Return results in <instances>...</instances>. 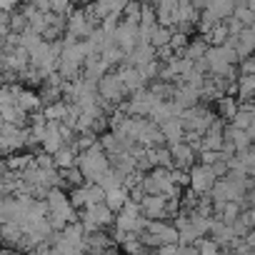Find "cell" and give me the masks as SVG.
<instances>
[{
	"instance_id": "obj_12",
	"label": "cell",
	"mask_w": 255,
	"mask_h": 255,
	"mask_svg": "<svg viewBox=\"0 0 255 255\" xmlns=\"http://www.w3.org/2000/svg\"><path fill=\"white\" fill-rule=\"evenodd\" d=\"M228 125L238 128V130H250L255 128V113H253V103H238V113L228 120Z\"/></svg>"
},
{
	"instance_id": "obj_11",
	"label": "cell",
	"mask_w": 255,
	"mask_h": 255,
	"mask_svg": "<svg viewBox=\"0 0 255 255\" xmlns=\"http://www.w3.org/2000/svg\"><path fill=\"white\" fill-rule=\"evenodd\" d=\"M108 70H110V68L100 60V55H88V58L83 60L80 78H83V80H90V83H95V85H98V80H100Z\"/></svg>"
},
{
	"instance_id": "obj_28",
	"label": "cell",
	"mask_w": 255,
	"mask_h": 255,
	"mask_svg": "<svg viewBox=\"0 0 255 255\" xmlns=\"http://www.w3.org/2000/svg\"><path fill=\"white\" fill-rule=\"evenodd\" d=\"M75 150L78 153H85V150H90L93 145H98V135H93V133H80V135H75Z\"/></svg>"
},
{
	"instance_id": "obj_33",
	"label": "cell",
	"mask_w": 255,
	"mask_h": 255,
	"mask_svg": "<svg viewBox=\"0 0 255 255\" xmlns=\"http://www.w3.org/2000/svg\"><path fill=\"white\" fill-rule=\"evenodd\" d=\"M70 255H85V253H83V250H75V253H70Z\"/></svg>"
},
{
	"instance_id": "obj_23",
	"label": "cell",
	"mask_w": 255,
	"mask_h": 255,
	"mask_svg": "<svg viewBox=\"0 0 255 255\" xmlns=\"http://www.w3.org/2000/svg\"><path fill=\"white\" fill-rule=\"evenodd\" d=\"M233 5H235L233 0H215V3H208L205 8H208L220 23H225V20L233 15Z\"/></svg>"
},
{
	"instance_id": "obj_9",
	"label": "cell",
	"mask_w": 255,
	"mask_h": 255,
	"mask_svg": "<svg viewBox=\"0 0 255 255\" xmlns=\"http://www.w3.org/2000/svg\"><path fill=\"white\" fill-rule=\"evenodd\" d=\"M253 135H255V128H250V130H238V128H233V125H228V123H225L223 140H225V143H230V145L235 148V153L253 148Z\"/></svg>"
},
{
	"instance_id": "obj_8",
	"label": "cell",
	"mask_w": 255,
	"mask_h": 255,
	"mask_svg": "<svg viewBox=\"0 0 255 255\" xmlns=\"http://www.w3.org/2000/svg\"><path fill=\"white\" fill-rule=\"evenodd\" d=\"M168 148V153H170V160H173V168L175 170H190L195 163H198V158H195V153L180 140V143H173V145H165Z\"/></svg>"
},
{
	"instance_id": "obj_19",
	"label": "cell",
	"mask_w": 255,
	"mask_h": 255,
	"mask_svg": "<svg viewBox=\"0 0 255 255\" xmlns=\"http://www.w3.org/2000/svg\"><path fill=\"white\" fill-rule=\"evenodd\" d=\"M88 213V218L93 220V225L98 228V230H108V228H113V220H115V215L100 203V205H93V208H88L85 210Z\"/></svg>"
},
{
	"instance_id": "obj_1",
	"label": "cell",
	"mask_w": 255,
	"mask_h": 255,
	"mask_svg": "<svg viewBox=\"0 0 255 255\" xmlns=\"http://www.w3.org/2000/svg\"><path fill=\"white\" fill-rule=\"evenodd\" d=\"M75 168L80 170V175H83L85 183H95L103 173L110 170V163H108V155L100 150V145H93L90 150L78 153V158H75Z\"/></svg>"
},
{
	"instance_id": "obj_21",
	"label": "cell",
	"mask_w": 255,
	"mask_h": 255,
	"mask_svg": "<svg viewBox=\"0 0 255 255\" xmlns=\"http://www.w3.org/2000/svg\"><path fill=\"white\" fill-rule=\"evenodd\" d=\"M128 203V190L125 188H115V190H110V193H105V200H103V205L115 215V213H120V208Z\"/></svg>"
},
{
	"instance_id": "obj_30",
	"label": "cell",
	"mask_w": 255,
	"mask_h": 255,
	"mask_svg": "<svg viewBox=\"0 0 255 255\" xmlns=\"http://www.w3.org/2000/svg\"><path fill=\"white\" fill-rule=\"evenodd\" d=\"M153 255H178V245H160V248H155Z\"/></svg>"
},
{
	"instance_id": "obj_13",
	"label": "cell",
	"mask_w": 255,
	"mask_h": 255,
	"mask_svg": "<svg viewBox=\"0 0 255 255\" xmlns=\"http://www.w3.org/2000/svg\"><path fill=\"white\" fill-rule=\"evenodd\" d=\"M150 60H155V50H153L150 45H145V43H138L130 53H128L125 65H130V68H143V65H148Z\"/></svg>"
},
{
	"instance_id": "obj_20",
	"label": "cell",
	"mask_w": 255,
	"mask_h": 255,
	"mask_svg": "<svg viewBox=\"0 0 255 255\" xmlns=\"http://www.w3.org/2000/svg\"><path fill=\"white\" fill-rule=\"evenodd\" d=\"M75 158H78L75 145H63L53 155V165H55V170H70V168H75Z\"/></svg>"
},
{
	"instance_id": "obj_32",
	"label": "cell",
	"mask_w": 255,
	"mask_h": 255,
	"mask_svg": "<svg viewBox=\"0 0 255 255\" xmlns=\"http://www.w3.org/2000/svg\"><path fill=\"white\" fill-rule=\"evenodd\" d=\"M3 68H5V60H3V55H0V75H3Z\"/></svg>"
},
{
	"instance_id": "obj_25",
	"label": "cell",
	"mask_w": 255,
	"mask_h": 255,
	"mask_svg": "<svg viewBox=\"0 0 255 255\" xmlns=\"http://www.w3.org/2000/svg\"><path fill=\"white\" fill-rule=\"evenodd\" d=\"M100 60L108 65V68H118V65H123L125 63V55L110 43V45H105L103 50H100Z\"/></svg>"
},
{
	"instance_id": "obj_24",
	"label": "cell",
	"mask_w": 255,
	"mask_h": 255,
	"mask_svg": "<svg viewBox=\"0 0 255 255\" xmlns=\"http://www.w3.org/2000/svg\"><path fill=\"white\" fill-rule=\"evenodd\" d=\"M170 28H160V25H155L153 28V33H150V40H148V45L153 48V50H160V48H168V43H170Z\"/></svg>"
},
{
	"instance_id": "obj_18",
	"label": "cell",
	"mask_w": 255,
	"mask_h": 255,
	"mask_svg": "<svg viewBox=\"0 0 255 255\" xmlns=\"http://www.w3.org/2000/svg\"><path fill=\"white\" fill-rule=\"evenodd\" d=\"M205 53H208V43H205V38H203V35H195V38H188V45L183 48L180 58L195 63V60L205 58Z\"/></svg>"
},
{
	"instance_id": "obj_4",
	"label": "cell",
	"mask_w": 255,
	"mask_h": 255,
	"mask_svg": "<svg viewBox=\"0 0 255 255\" xmlns=\"http://www.w3.org/2000/svg\"><path fill=\"white\" fill-rule=\"evenodd\" d=\"M188 178H190V183H188V190H190L193 195H198V198L208 195V193H210V188H213V183H215V178H213L210 168H205V165H198V163H195V165L188 170Z\"/></svg>"
},
{
	"instance_id": "obj_14",
	"label": "cell",
	"mask_w": 255,
	"mask_h": 255,
	"mask_svg": "<svg viewBox=\"0 0 255 255\" xmlns=\"http://www.w3.org/2000/svg\"><path fill=\"white\" fill-rule=\"evenodd\" d=\"M15 105H18L25 115H33V113H40V110H43V103H40L38 93H35V90H30V88H20Z\"/></svg>"
},
{
	"instance_id": "obj_26",
	"label": "cell",
	"mask_w": 255,
	"mask_h": 255,
	"mask_svg": "<svg viewBox=\"0 0 255 255\" xmlns=\"http://www.w3.org/2000/svg\"><path fill=\"white\" fill-rule=\"evenodd\" d=\"M123 183H125V178L118 175L115 170H108V173H103V175L95 180V185H100L105 193H110V190H115V188H123Z\"/></svg>"
},
{
	"instance_id": "obj_10",
	"label": "cell",
	"mask_w": 255,
	"mask_h": 255,
	"mask_svg": "<svg viewBox=\"0 0 255 255\" xmlns=\"http://www.w3.org/2000/svg\"><path fill=\"white\" fill-rule=\"evenodd\" d=\"M140 215L145 220H165V198L163 195H145L140 200Z\"/></svg>"
},
{
	"instance_id": "obj_27",
	"label": "cell",
	"mask_w": 255,
	"mask_h": 255,
	"mask_svg": "<svg viewBox=\"0 0 255 255\" xmlns=\"http://www.w3.org/2000/svg\"><path fill=\"white\" fill-rule=\"evenodd\" d=\"M105 200V190L95 183H85V210L93 205H100Z\"/></svg>"
},
{
	"instance_id": "obj_5",
	"label": "cell",
	"mask_w": 255,
	"mask_h": 255,
	"mask_svg": "<svg viewBox=\"0 0 255 255\" xmlns=\"http://www.w3.org/2000/svg\"><path fill=\"white\" fill-rule=\"evenodd\" d=\"M113 45L128 58V53L138 45V25L120 20L118 28H115V33H113Z\"/></svg>"
},
{
	"instance_id": "obj_17",
	"label": "cell",
	"mask_w": 255,
	"mask_h": 255,
	"mask_svg": "<svg viewBox=\"0 0 255 255\" xmlns=\"http://www.w3.org/2000/svg\"><path fill=\"white\" fill-rule=\"evenodd\" d=\"M158 130H160V135L165 138V145L180 143V140H183V135H185V130H183V125H180V120H178V118L165 120L163 125H158Z\"/></svg>"
},
{
	"instance_id": "obj_29",
	"label": "cell",
	"mask_w": 255,
	"mask_h": 255,
	"mask_svg": "<svg viewBox=\"0 0 255 255\" xmlns=\"http://www.w3.org/2000/svg\"><path fill=\"white\" fill-rule=\"evenodd\" d=\"M235 73H238V78H240V75H255V60H253V58L240 60V63L235 65Z\"/></svg>"
},
{
	"instance_id": "obj_2",
	"label": "cell",
	"mask_w": 255,
	"mask_h": 255,
	"mask_svg": "<svg viewBox=\"0 0 255 255\" xmlns=\"http://www.w3.org/2000/svg\"><path fill=\"white\" fill-rule=\"evenodd\" d=\"M178 120H180V125H183V130H185V133H198V135H205V130L210 128V123L215 120V113H213V108H210V105L198 103L195 108L183 110Z\"/></svg>"
},
{
	"instance_id": "obj_6",
	"label": "cell",
	"mask_w": 255,
	"mask_h": 255,
	"mask_svg": "<svg viewBox=\"0 0 255 255\" xmlns=\"http://www.w3.org/2000/svg\"><path fill=\"white\" fill-rule=\"evenodd\" d=\"M93 30H95V28L88 23L83 5H80V8H73V10H70V15L65 18V33H68V35H73L78 43H80V40H85Z\"/></svg>"
},
{
	"instance_id": "obj_31",
	"label": "cell",
	"mask_w": 255,
	"mask_h": 255,
	"mask_svg": "<svg viewBox=\"0 0 255 255\" xmlns=\"http://www.w3.org/2000/svg\"><path fill=\"white\" fill-rule=\"evenodd\" d=\"M100 255H120V253H118V248H108V250H103Z\"/></svg>"
},
{
	"instance_id": "obj_15",
	"label": "cell",
	"mask_w": 255,
	"mask_h": 255,
	"mask_svg": "<svg viewBox=\"0 0 255 255\" xmlns=\"http://www.w3.org/2000/svg\"><path fill=\"white\" fill-rule=\"evenodd\" d=\"M0 123L15 125V128H20V130H25L28 123H30V115H25L18 105H8V108H0Z\"/></svg>"
},
{
	"instance_id": "obj_16",
	"label": "cell",
	"mask_w": 255,
	"mask_h": 255,
	"mask_svg": "<svg viewBox=\"0 0 255 255\" xmlns=\"http://www.w3.org/2000/svg\"><path fill=\"white\" fill-rule=\"evenodd\" d=\"M155 23L160 28H173L175 10H178V0H168V3H155Z\"/></svg>"
},
{
	"instance_id": "obj_3",
	"label": "cell",
	"mask_w": 255,
	"mask_h": 255,
	"mask_svg": "<svg viewBox=\"0 0 255 255\" xmlns=\"http://www.w3.org/2000/svg\"><path fill=\"white\" fill-rule=\"evenodd\" d=\"M95 93H98L100 100H105V103H110V105H120L123 100H128V93H125L123 83L118 80L115 70H108V73L98 80Z\"/></svg>"
},
{
	"instance_id": "obj_22",
	"label": "cell",
	"mask_w": 255,
	"mask_h": 255,
	"mask_svg": "<svg viewBox=\"0 0 255 255\" xmlns=\"http://www.w3.org/2000/svg\"><path fill=\"white\" fill-rule=\"evenodd\" d=\"M218 110H215V118H220L223 123H228L235 113H238V100L235 98H230V95H225V98H220L218 103Z\"/></svg>"
},
{
	"instance_id": "obj_7",
	"label": "cell",
	"mask_w": 255,
	"mask_h": 255,
	"mask_svg": "<svg viewBox=\"0 0 255 255\" xmlns=\"http://www.w3.org/2000/svg\"><path fill=\"white\" fill-rule=\"evenodd\" d=\"M115 75H118V80L123 83V88H125L128 98H130L133 93H138V90H143V88H148V83L140 78L138 68H130V65H125V63L115 68Z\"/></svg>"
}]
</instances>
